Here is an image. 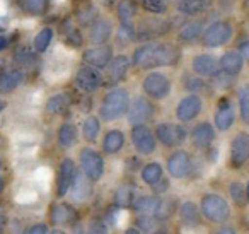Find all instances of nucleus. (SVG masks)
<instances>
[{"instance_id": "1", "label": "nucleus", "mask_w": 249, "mask_h": 234, "mask_svg": "<svg viewBox=\"0 0 249 234\" xmlns=\"http://www.w3.org/2000/svg\"><path fill=\"white\" fill-rule=\"evenodd\" d=\"M179 60V50L171 43L143 45L133 53V63L140 69H156V67L174 65Z\"/></svg>"}, {"instance_id": "2", "label": "nucleus", "mask_w": 249, "mask_h": 234, "mask_svg": "<svg viewBox=\"0 0 249 234\" xmlns=\"http://www.w3.org/2000/svg\"><path fill=\"white\" fill-rule=\"evenodd\" d=\"M130 108V96L124 89H113L107 93L101 104V117L106 121H113L121 118L124 113H128Z\"/></svg>"}, {"instance_id": "3", "label": "nucleus", "mask_w": 249, "mask_h": 234, "mask_svg": "<svg viewBox=\"0 0 249 234\" xmlns=\"http://www.w3.org/2000/svg\"><path fill=\"white\" fill-rule=\"evenodd\" d=\"M201 212L213 222H224L231 214L229 203L218 195H205L201 200Z\"/></svg>"}, {"instance_id": "4", "label": "nucleus", "mask_w": 249, "mask_h": 234, "mask_svg": "<svg viewBox=\"0 0 249 234\" xmlns=\"http://www.w3.org/2000/svg\"><path fill=\"white\" fill-rule=\"evenodd\" d=\"M80 166L82 171L90 181H97L104 173V162L103 157L92 149H84L80 154Z\"/></svg>"}, {"instance_id": "5", "label": "nucleus", "mask_w": 249, "mask_h": 234, "mask_svg": "<svg viewBox=\"0 0 249 234\" xmlns=\"http://www.w3.org/2000/svg\"><path fill=\"white\" fill-rule=\"evenodd\" d=\"M232 36V26L229 22H215L210 28L205 31L203 35V45L210 46V48H217V46H222L224 43H227Z\"/></svg>"}, {"instance_id": "6", "label": "nucleus", "mask_w": 249, "mask_h": 234, "mask_svg": "<svg viewBox=\"0 0 249 234\" xmlns=\"http://www.w3.org/2000/svg\"><path fill=\"white\" fill-rule=\"evenodd\" d=\"M186 138V130L181 125L164 123L157 127V140L162 142L166 147H176L181 145Z\"/></svg>"}, {"instance_id": "7", "label": "nucleus", "mask_w": 249, "mask_h": 234, "mask_svg": "<svg viewBox=\"0 0 249 234\" xmlns=\"http://www.w3.org/2000/svg\"><path fill=\"white\" fill-rule=\"evenodd\" d=\"M171 89V82L166 76L162 74H149L143 79V91L147 96L154 98V99H160V98L167 96Z\"/></svg>"}, {"instance_id": "8", "label": "nucleus", "mask_w": 249, "mask_h": 234, "mask_svg": "<svg viewBox=\"0 0 249 234\" xmlns=\"http://www.w3.org/2000/svg\"><path fill=\"white\" fill-rule=\"evenodd\" d=\"M77 181V166L72 159H63L60 164L58 171V186H56V193L58 196H65L67 192L73 186Z\"/></svg>"}, {"instance_id": "9", "label": "nucleus", "mask_w": 249, "mask_h": 234, "mask_svg": "<svg viewBox=\"0 0 249 234\" xmlns=\"http://www.w3.org/2000/svg\"><path fill=\"white\" fill-rule=\"evenodd\" d=\"M103 79L101 74L96 70V67H80L75 76V86L84 93H94L101 86Z\"/></svg>"}, {"instance_id": "10", "label": "nucleus", "mask_w": 249, "mask_h": 234, "mask_svg": "<svg viewBox=\"0 0 249 234\" xmlns=\"http://www.w3.org/2000/svg\"><path fill=\"white\" fill-rule=\"evenodd\" d=\"M132 142L140 154H152L156 151V138L143 125H135L132 130Z\"/></svg>"}, {"instance_id": "11", "label": "nucleus", "mask_w": 249, "mask_h": 234, "mask_svg": "<svg viewBox=\"0 0 249 234\" xmlns=\"http://www.w3.org/2000/svg\"><path fill=\"white\" fill-rule=\"evenodd\" d=\"M82 58L86 60L89 65L96 67V69H103V67H107V63L113 60V48H111L109 45L89 48L84 52Z\"/></svg>"}, {"instance_id": "12", "label": "nucleus", "mask_w": 249, "mask_h": 234, "mask_svg": "<svg viewBox=\"0 0 249 234\" xmlns=\"http://www.w3.org/2000/svg\"><path fill=\"white\" fill-rule=\"evenodd\" d=\"M154 115V106L143 98H137L135 103L128 108V120L132 125H143Z\"/></svg>"}, {"instance_id": "13", "label": "nucleus", "mask_w": 249, "mask_h": 234, "mask_svg": "<svg viewBox=\"0 0 249 234\" xmlns=\"http://www.w3.org/2000/svg\"><path fill=\"white\" fill-rule=\"evenodd\" d=\"M249 159V134H239L235 135L234 142L231 147V161L235 168H241Z\"/></svg>"}, {"instance_id": "14", "label": "nucleus", "mask_w": 249, "mask_h": 234, "mask_svg": "<svg viewBox=\"0 0 249 234\" xmlns=\"http://www.w3.org/2000/svg\"><path fill=\"white\" fill-rule=\"evenodd\" d=\"M128 65H130V60L124 55L116 57V58L111 60L106 72V82L109 86H116L118 82H121L124 79V76H126V72H128Z\"/></svg>"}, {"instance_id": "15", "label": "nucleus", "mask_w": 249, "mask_h": 234, "mask_svg": "<svg viewBox=\"0 0 249 234\" xmlns=\"http://www.w3.org/2000/svg\"><path fill=\"white\" fill-rule=\"evenodd\" d=\"M200 111H201V99L198 96H195V94H191V96L184 98V99L178 104L176 113L181 121H190V120H193V118H196Z\"/></svg>"}, {"instance_id": "16", "label": "nucleus", "mask_w": 249, "mask_h": 234, "mask_svg": "<svg viewBox=\"0 0 249 234\" xmlns=\"http://www.w3.org/2000/svg\"><path fill=\"white\" fill-rule=\"evenodd\" d=\"M190 168H191L190 156L183 151L174 152L169 157V161H167V169H169L171 176H174V178H183V176H186L188 173H190Z\"/></svg>"}, {"instance_id": "17", "label": "nucleus", "mask_w": 249, "mask_h": 234, "mask_svg": "<svg viewBox=\"0 0 249 234\" xmlns=\"http://www.w3.org/2000/svg\"><path fill=\"white\" fill-rule=\"evenodd\" d=\"M220 63L213 55H198L193 60V70L198 76H217Z\"/></svg>"}, {"instance_id": "18", "label": "nucleus", "mask_w": 249, "mask_h": 234, "mask_svg": "<svg viewBox=\"0 0 249 234\" xmlns=\"http://www.w3.org/2000/svg\"><path fill=\"white\" fill-rule=\"evenodd\" d=\"M232 123H234V108H232V104L227 99L220 101L217 115H215V125H217L218 130L225 132L231 128Z\"/></svg>"}, {"instance_id": "19", "label": "nucleus", "mask_w": 249, "mask_h": 234, "mask_svg": "<svg viewBox=\"0 0 249 234\" xmlns=\"http://www.w3.org/2000/svg\"><path fill=\"white\" fill-rule=\"evenodd\" d=\"M169 29V24L164 21H152V22H143L140 26L139 31L133 33V38L137 39H147V38H154V36H159L167 33Z\"/></svg>"}, {"instance_id": "20", "label": "nucleus", "mask_w": 249, "mask_h": 234, "mask_svg": "<svg viewBox=\"0 0 249 234\" xmlns=\"http://www.w3.org/2000/svg\"><path fill=\"white\" fill-rule=\"evenodd\" d=\"M52 220H53V224L69 226V224H73L77 220V212L72 205H67V203L55 205L52 209Z\"/></svg>"}, {"instance_id": "21", "label": "nucleus", "mask_w": 249, "mask_h": 234, "mask_svg": "<svg viewBox=\"0 0 249 234\" xmlns=\"http://www.w3.org/2000/svg\"><path fill=\"white\" fill-rule=\"evenodd\" d=\"M118 16H120L121 26L124 33L133 35V16H135V4L132 0H121L118 5Z\"/></svg>"}, {"instance_id": "22", "label": "nucleus", "mask_w": 249, "mask_h": 234, "mask_svg": "<svg viewBox=\"0 0 249 234\" xmlns=\"http://www.w3.org/2000/svg\"><path fill=\"white\" fill-rule=\"evenodd\" d=\"M215 137L213 127L210 123H200L191 134V138H193V144L196 145L198 149H207L208 145L212 144Z\"/></svg>"}, {"instance_id": "23", "label": "nucleus", "mask_w": 249, "mask_h": 234, "mask_svg": "<svg viewBox=\"0 0 249 234\" xmlns=\"http://www.w3.org/2000/svg\"><path fill=\"white\" fill-rule=\"evenodd\" d=\"M242 60H244V57L239 52H227L220 60V69L229 76H235V74L241 72Z\"/></svg>"}, {"instance_id": "24", "label": "nucleus", "mask_w": 249, "mask_h": 234, "mask_svg": "<svg viewBox=\"0 0 249 234\" xmlns=\"http://www.w3.org/2000/svg\"><path fill=\"white\" fill-rule=\"evenodd\" d=\"M22 74L19 70H5L0 74V94H7L21 84Z\"/></svg>"}, {"instance_id": "25", "label": "nucleus", "mask_w": 249, "mask_h": 234, "mask_svg": "<svg viewBox=\"0 0 249 234\" xmlns=\"http://www.w3.org/2000/svg\"><path fill=\"white\" fill-rule=\"evenodd\" d=\"M159 203H160V198H157V196H140L139 200L133 202V209L139 214H142V215L156 217Z\"/></svg>"}, {"instance_id": "26", "label": "nucleus", "mask_w": 249, "mask_h": 234, "mask_svg": "<svg viewBox=\"0 0 249 234\" xmlns=\"http://www.w3.org/2000/svg\"><path fill=\"white\" fill-rule=\"evenodd\" d=\"M135 202V186L132 185H123L121 188L116 190V195H114V203L120 209H128L133 207Z\"/></svg>"}, {"instance_id": "27", "label": "nucleus", "mask_w": 249, "mask_h": 234, "mask_svg": "<svg viewBox=\"0 0 249 234\" xmlns=\"http://www.w3.org/2000/svg\"><path fill=\"white\" fill-rule=\"evenodd\" d=\"M124 145V135L120 130H111L106 134L103 142V151L106 154H114Z\"/></svg>"}, {"instance_id": "28", "label": "nucleus", "mask_w": 249, "mask_h": 234, "mask_svg": "<svg viewBox=\"0 0 249 234\" xmlns=\"http://www.w3.org/2000/svg\"><path fill=\"white\" fill-rule=\"evenodd\" d=\"M111 36V24L109 21H104V19H97L92 24V29H90V39H92L96 45H101V43L107 41V38Z\"/></svg>"}, {"instance_id": "29", "label": "nucleus", "mask_w": 249, "mask_h": 234, "mask_svg": "<svg viewBox=\"0 0 249 234\" xmlns=\"http://www.w3.org/2000/svg\"><path fill=\"white\" fill-rule=\"evenodd\" d=\"M210 5V0H179V11L188 16H196Z\"/></svg>"}, {"instance_id": "30", "label": "nucleus", "mask_w": 249, "mask_h": 234, "mask_svg": "<svg viewBox=\"0 0 249 234\" xmlns=\"http://www.w3.org/2000/svg\"><path fill=\"white\" fill-rule=\"evenodd\" d=\"M70 104V98L67 93H60L50 98V101L46 103V111L52 115H60L62 111H65Z\"/></svg>"}, {"instance_id": "31", "label": "nucleus", "mask_w": 249, "mask_h": 234, "mask_svg": "<svg viewBox=\"0 0 249 234\" xmlns=\"http://www.w3.org/2000/svg\"><path fill=\"white\" fill-rule=\"evenodd\" d=\"M179 215L183 224H186V226H196L200 222V212H198V207L193 202L183 203L179 209Z\"/></svg>"}, {"instance_id": "32", "label": "nucleus", "mask_w": 249, "mask_h": 234, "mask_svg": "<svg viewBox=\"0 0 249 234\" xmlns=\"http://www.w3.org/2000/svg\"><path fill=\"white\" fill-rule=\"evenodd\" d=\"M58 140L63 147H72L77 142V128L73 123H63L58 132Z\"/></svg>"}, {"instance_id": "33", "label": "nucleus", "mask_w": 249, "mask_h": 234, "mask_svg": "<svg viewBox=\"0 0 249 234\" xmlns=\"http://www.w3.org/2000/svg\"><path fill=\"white\" fill-rule=\"evenodd\" d=\"M99 130H101V123L96 117H89L82 125V134H84V138L87 142H94L99 135Z\"/></svg>"}, {"instance_id": "34", "label": "nucleus", "mask_w": 249, "mask_h": 234, "mask_svg": "<svg viewBox=\"0 0 249 234\" xmlns=\"http://www.w3.org/2000/svg\"><path fill=\"white\" fill-rule=\"evenodd\" d=\"M21 7L24 9L28 14L41 16L48 9V0H19Z\"/></svg>"}, {"instance_id": "35", "label": "nucleus", "mask_w": 249, "mask_h": 234, "mask_svg": "<svg viewBox=\"0 0 249 234\" xmlns=\"http://www.w3.org/2000/svg\"><path fill=\"white\" fill-rule=\"evenodd\" d=\"M203 29V24L201 22H196V21H191V22H186V24L181 28L179 31V38L183 41H193L195 38H198Z\"/></svg>"}, {"instance_id": "36", "label": "nucleus", "mask_w": 249, "mask_h": 234, "mask_svg": "<svg viewBox=\"0 0 249 234\" xmlns=\"http://www.w3.org/2000/svg\"><path fill=\"white\" fill-rule=\"evenodd\" d=\"M142 178L147 185H154L156 181H159L162 178V166L157 164V162H150L143 168L142 171Z\"/></svg>"}, {"instance_id": "37", "label": "nucleus", "mask_w": 249, "mask_h": 234, "mask_svg": "<svg viewBox=\"0 0 249 234\" xmlns=\"http://www.w3.org/2000/svg\"><path fill=\"white\" fill-rule=\"evenodd\" d=\"M174 210H176V200H173V198H164V200H160L159 209H157V214H156V219L166 220L167 217L173 215Z\"/></svg>"}, {"instance_id": "38", "label": "nucleus", "mask_w": 249, "mask_h": 234, "mask_svg": "<svg viewBox=\"0 0 249 234\" xmlns=\"http://www.w3.org/2000/svg\"><path fill=\"white\" fill-rule=\"evenodd\" d=\"M52 39H53V29L46 28V29H43V31H39L35 39L36 50H38V52H45L50 46V43H52Z\"/></svg>"}, {"instance_id": "39", "label": "nucleus", "mask_w": 249, "mask_h": 234, "mask_svg": "<svg viewBox=\"0 0 249 234\" xmlns=\"http://www.w3.org/2000/svg\"><path fill=\"white\" fill-rule=\"evenodd\" d=\"M239 106H241V117L249 125V86L239 91Z\"/></svg>"}, {"instance_id": "40", "label": "nucleus", "mask_w": 249, "mask_h": 234, "mask_svg": "<svg viewBox=\"0 0 249 234\" xmlns=\"http://www.w3.org/2000/svg\"><path fill=\"white\" fill-rule=\"evenodd\" d=\"M143 4V7L147 11L154 12V14H160V12L166 11V5H164V0H140Z\"/></svg>"}, {"instance_id": "41", "label": "nucleus", "mask_w": 249, "mask_h": 234, "mask_svg": "<svg viewBox=\"0 0 249 234\" xmlns=\"http://www.w3.org/2000/svg\"><path fill=\"white\" fill-rule=\"evenodd\" d=\"M231 195H232V198H234V202H237V203H244L246 196H248L244 192V186H242L241 183H232Z\"/></svg>"}, {"instance_id": "42", "label": "nucleus", "mask_w": 249, "mask_h": 234, "mask_svg": "<svg viewBox=\"0 0 249 234\" xmlns=\"http://www.w3.org/2000/svg\"><path fill=\"white\" fill-rule=\"evenodd\" d=\"M65 31H69V33H65V36L70 45H73V46L82 45V35H80V31H77V29L72 28L70 24H69V29H65Z\"/></svg>"}, {"instance_id": "43", "label": "nucleus", "mask_w": 249, "mask_h": 234, "mask_svg": "<svg viewBox=\"0 0 249 234\" xmlns=\"http://www.w3.org/2000/svg\"><path fill=\"white\" fill-rule=\"evenodd\" d=\"M35 60V55H33L29 50H21V52H18V62L19 63H29V62H33Z\"/></svg>"}, {"instance_id": "44", "label": "nucleus", "mask_w": 249, "mask_h": 234, "mask_svg": "<svg viewBox=\"0 0 249 234\" xmlns=\"http://www.w3.org/2000/svg\"><path fill=\"white\" fill-rule=\"evenodd\" d=\"M94 14H96L94 9H87V11H84L79 14V21L82 22V24H89L90 21H94Z\"/></svg>"}, {"instance_id": "45", "label": "nucleus", "mask_w": 249, "mask_h": 234, "mask_svg": "<svg viewBox=\"0 0 249 234\" xmlns=\"http://www.w3.org/2000/svg\"><path fill=\"white\" fill-rule=\"evenodd\" d=\"M150 186H152V190L156 193H164L167 188H169V181H167V179H164V178H160L159 181H156L154 185H150Z\"/></svg>"}, {"instance_id": "46", "label": "nucleus", "mask_w": 249, "mask_h": 234, "mask_svg": "<svg viewBox=\"0 0 249 234\" xmlns=\"http://www.w3.org/2000/svg\"><path fill=\"white\" fill-rule=\"evenodd\" d=\"M203 87V82L201 80H195V79H190L188 80V89H191V91H196V89H201Z\"/></svg>"}, {"instance_id": "47", "label": "nucleus", "mask_w": 249, "mask_h": 234, "mask_svg": "<svg viewBox=\"0 0 249 234\" xmlns=\"http://www.w3.org/2000/svg\"><path fill=\"white\" fill-rule=\"evenodd\" d=\"M9 45H11V39L7 36H0V52H4L5 48H9Z\"/></svg>"}, {"instance_id": "48", "label": "nucleus", "mask_w": 249, "mask_h": 234, "mask_svg": "<svg viewBox=\"0 0 249 234\" xmlns=\"http://www.w3.org/2000/svg\"><path fill=\"white\" fill-rule=\"evenodd\" d=\"M29 233H48V227L43 226V224H38V226L31 227V229H29Z\"/></svg>"}, {"instance_id": "49", "label": "nucleus", "mask_w": 249, "mask_h": 234, "mask_svg": "<svg viewBox=\"0 0 249 234\" xmlns=\"http://www.w3.org/2000/svg\"><path fill=\"white\" fill-rule=\"evenodd\" d=\"M241 55L244 57V58L249 62V41H248V43H244V45H242V48H241Z\"/></svg>"}, {"instance_id": "50", "label": "nucleus", "mask_w": 249, "mask_h": 234, "mask_svg": "<svg viewBox=\"0 0 249 234\" xmlns=\"http://www.w3.org/2000/svg\"><path fill=\"white\" fill-rule=\"evenodd\" d=\"M2 190H4V178L0 176V192H2Z\"/></svg>"}, {"instance_id": "51", "label": "nucleus", "mask_w": 249, "mask_h": 234, "mask_svg": "<svg viewBox=\"0 0 249 234\" xmlns=\"http://www.w3.org/2000/svg\"><path fill=\"white\" fill-rule=\"evenodd\" d=\"M246 195H248V200H249V185H248V190H246Z\"/></svg>"}, {"instance_id": "52", "label": "nucleus", "mask_w": 249, "mask_h": 234, "mask_svg": "<svg viewBox=\"0 0 249 234\" xmlns=\"http://www.w3.org/2000/svg\"><path fill=\"white\" fill-rule=\"evenodd\" d=\"M0 231H2V227H0Z\"/></svg>"}]
</instances>
